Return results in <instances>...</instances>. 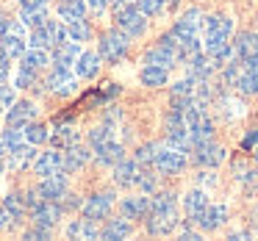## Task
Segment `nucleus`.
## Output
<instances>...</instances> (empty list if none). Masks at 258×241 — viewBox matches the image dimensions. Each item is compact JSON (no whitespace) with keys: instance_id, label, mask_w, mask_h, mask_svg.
Returning a JSON list of instances; mask_svg holds the SVG:
<instances>
[{"instance_id":"37998d69","label":"nucleus","mask_w":258,"mask_h":241,"mask_svg":"<svg viewBox=\"0 0 258 241\" xmlns=\"http://www.w3.org/2000/svg\"><path fill=\"white\" fill-rule=\"evenodd\" d=\"M45 28H47V34H50V42H53V45H61V42H67V25H64V23L47 17V20H45Z\"/></svg>"},{"instance_id":"de8ad7c7","label":"nucleus","mask_w":258,"mask_h":241,"mask_svg":"<svg viewBox=\"0 0 258 241\" xmlns=\"http://www.w3.org/2000/svg\"><path fill=\"white\" fill-rule=\"evenodd\" d=\"M23 238H25V241H47V238H50V227H42V224H36V227L25 230Z\"/></svg>"},{"instance_id":"0eeeda50","label":"nucleus","mask_w":258,"mask_h":241,"mask_svg":"<svg viewBox=\"0 0 258 241\" xmlns=\"http://www.w3.org/2000/svg\"><path fill=\"white\" fill-rule=\"evenodd\" d=\"M153 167H156L161 175H180V172H183V167H186V152L183 150H175V147L167 144V147L158 150V158H156Z\"/></svg>"},{"instance_id":"f3484780","label":"nucleus","mask_w":258,"mask_h":241,"mask_svg":"<svg viewBox=\"0 0 258 241\" xmlns=\"http://www.w3.org/2000/svg\"><path fill=\"white\" fill-rule=\"evenodd\" d=\"M34 172L39 175V178L53 175V172H61V152H58V150L36 152V158H34Z\"/></svg>"},{"instance_id":"7ed1b4c3","label":"nucleus","mask_w":258,"mask_h":241,"mask_svg":"<svg viewBox=\"0 0 258 241\" xmlns=\"http://www.w3.org/2000/svg\"><path fill=\"white\" fill-rule=\"evenodd\" d=\"M145 222H147V233H150V235H169L180 224L178 205H175V208H164V211H150Z\"/></svg>"},{"instance_id":"5701e85b","label":"nucleus","mask_w":258,"mask_h":241,"mask_svg":"<svg viewBox=\"0 0 258 241\" xmlns=\"http://www.w3.org/2000/svg\"><path fill=\"white\" fill-rule=\"evenodd\" d=\"M67 235H70V238L95 241V238H100V230H97V222H92V219L84 216V219H75V222H70Z\"/></svg>"},{"instance_id":"aec40b11","label":"nucleus","mask_w":258,"mask_h":241,"mask_svg":"<svg viewBox=\"0 0 258 241\" xmlns=\"http://www.w3.org/2000/svg\"><path fill=\"white\" fill-rule=\"evenodd\" d=\"M78 56H81L78 42H61V45H53V56H50V61L56 64V67H73Z\"/></svg>"},{"instance_id":"864d4df0","label":"nucleus","mask_w":258,"mask_h":241,"mask_svg":"<svg viewBox=\"0 0 258 241\" xmlns=\"http://www.w3.org/2000/svg\"><path fill=\"white\" fill-rule=\"evenodd\" d=\"M84 3H86V9H92L95 14H103L108 6H111V0H84Z\"/></svg>"},{"instance_id":"603ef678","label":"nucleus","mask_w":258,"mask_h":241,"mask_svg":"<svg viewBox=\"0 0 258 241\" xmlns=\"http://www.w3.org/2000/svg\"><path fill=\"white\" fill-rule=\"evenodd\" d=\"M12 58L6 56V53L0 50V84H6V78H9V72H12Z\"/></svg>"},{"instance_id":"2eb2a0df","label":"nucleus","mask_w":258,"mask_h":241,"mask_svg":"<svg viewBox=\"0 0 258 241\" xmlns=\"http://www.w3.org/2000/svg\"><path fill=\"white\" fill-rule=\"evenodd\" d=\"M125 158V147L119 144L117 139H108L103 141L100 147H95V161L100 164V167H114V164H119Z\"/></svg>"},{"instance_id":"ddd939ff","label":"nucleus","mask_w":258,"mask_h":241,"mask_svg":"<svg viewBox=\"0 0 258 241\" xmlns=\"http://www.w3.org/2000/svg\"><path fill=\"white\" fill-rule=\"evenodd\" d=\"M100 53H92V50H81V56L75 58V75H78V81H92L97 78V72H100Z\"/></svg>"},{"instance_id":"bb28decb","label":"nucleus","mask_w":258,"mask_h":241,"mask_svg":"<svg viewBox=\"0 0 258 241\" xmlns=\"http://www.w3.org/2000/svg\"><path fill=\"white\" fill-rule=\"evenodd\" d=\"M206 205H208V194L203 189H195V191H189V194L183 197V211H186V216H189V222H195V216Z\"/></svg>"},{"instance_id":"cd10ccee","label":"nucleus","mask_w":258,"mask_h":241,"mask_svg":"<svg viewBox=\"0 0 258 241\" xmlns=\"http://www.w3.org/2000/svg\"><path fill=\"white\" fill-rule=\"evenodd\" d=\"M20 61H23V67L39 72L42 67H47V64H50V56H47V50H42V47H28V50L20 56Z\"/></svg>"},{"instance_id":"1a4fd4ad","label":"nucleus","mask_w":258,"mask_h":241,"mask_svg":"<svg viewBox=\"0 0 258 241\" xmlns=\"http://www.w3.org/2000/svg\"><path fill=\"white\" fill-rule=\"evenodd\" d=\"M36 119V103L34 100H14L6 111V125L9 128H25V125Z\"/></svg>"},{"instance_id":"58836bf2","label":"nucleus","mask_w":258,"mask_h":241,"mask_svg":"<svg viewBox=\"0 0 258 241\" xmlns=\"http://www.w3.org/2000/svg\"><path fill=\"white\" fill-rule=\"evenodd\" d=\"M178 205V197L175 191H153L150 197V211H164V208H175Z\"/></svg>"},{"instance_id":"6e6d98bb","label":"nucleus","mask_w":258,"mask_h":241,"mask_svg":"<svg viewBox=\"0 0 258 241\" xmlns=\"http://www.w3.org/2000/svg\"><path fill=\"white\" fill-rule=\"evenodd\" d=\"M197 180H200L203 186H214V183H217V178H214L211 172H200V175H197Z\"/></svg>"},{"instance_id":"4be33fe9","label":"nucleus","mask_w":258,"mask_h":241,"mask_svg":"<svg viewBox=\"0 0 258 241\" xmlns=\"http://www.w3.org/2000/svg\"><path fill=\"white\" fill-rule=\"evenodd\" d=\"M114 183L117 186H136V178H139V164L122 158L119 164H114Z\"/></svg>"},{"instance_id":"20e7f679","label":"nucleus","mask_w":258,"mask_h":241,"mask_svg":"<svg viewBox=\"0 0 258 241\" xmlns=\"http://www.w3.org/2000/svg\"><path fill=\"white\" fill-rule=\"evenodd\" d=\"M95 158V150H92L89 144H81V141H75V144L64 147V155H61V172L64 175H75L81 167H86V164Z\"/></svg>"},{"instance_id":"f8f14e48","label":"nucleus","mask_w":258,"mask_h":241,"mask_svg":"<svg viewBox=\"0 0 258 241\" xmlns=\"http://www.w3.org/2000/svg\"><path fill=\"white\" fill-rule=\"evenodd\" d=\"M191 152H195V164L197 167H219V164L225 161V147L214 144V141H206V144H197L191 147Z\"/></svg>"},{"instance_id":"9d476101","label":"nucleus","mask_w":258,"mask_h":241,"mask_svg":"<svg viewBox=\"0 0 258 241\" xmlns=\"http://www.w3.org/2000/svg\"><path fill=\"white\" fill-rule=\"evenodd\" d=\"M183 64H186V78H191V81H206L217 72V64H214L203 50L195 53V56H189Z\"/></svg>"},{"instance_id":"2f4dec72","label":"nucleus","mask_w":258,"mask_h":241,"mask_svg":"<svg viewBox=\"0 0 258 241\" xmlns=\"http://www.w3.org/2000/svg\"><path fill=\"white\" fill-rule=\"evenodd\" d=\"M34 158H36L34 144H23V147H17V150H12L9 167H14V169H25L28 164H34Z\"/></svg>"},{"instance_id":"680f3d73","label":"nucleus","mask_w":258,"mask_h":241,"mask_svg":"<svg viewBox=\"0 0 258 241\" xmlns=\"http://www.w3.org/2000/svg\"><path fill=\"white\" fill-rule=\"evenodd\" d=\"M6 224H9V213L3 211V205H0V227H6Z\"/></svg>"},{"instance_id":"09e8293b","label":"nucleus","mask_w":258,"mask_h":241,"mask_svg":"<svg viewBox=\"0 0 258 241\" xmlns=\"http://www.w3.org/2000/svg\"><path fill=\"white\" fill-rule=\"evenodd\" d=\"M58 205H61L64 213H67V211H75V208H81V200H78V194H73V191H64V194L58 197Z\"/></svg>"},{"instance_id":"a19ab883","label":"nucleus","mask_w":258,"mask_h":241,"mask_svg":"<svg viewBox=\"0 0 258 241\" xmlns=\"http://www.w3.org/2000/svg\"><path fill=\"white\" fill-rule=\"evenodd\" d=\"M28 45H31V47H42V50H47V47H53V42H50V34H47L45 23H42V25H36V28H31Z\"/></svg>"},{"instance_id":"f03ea898","label":"nucleus","mask_w":258,"mask_h":241,"mask_svg":"<svg viewBox=\"0 0 258 241\" xmlns=\"http://www.w3.org/2000/svg\"><path fill=\"white\" fill-rule=\"evenodd\" d=\"M128 47H131V36L122 34L119 28L108 31V34L100 36V58L108 64H119L125 56H128Z\"/></svg>"},{"instance_id":"7c9ffc66","label":"nucleus","mask_w":258,"mask_h":241,"mask_svg":"<svg viewBox=\"0 0 258 241\" xmlns=\"http://www.w3.org/2000/svg\"><path fill=\"white\" fill-rule=\"evenodd\" d=\"M3 211L9 213V222H20V219L25 216L23 194H6V200H3Z\"/></svg>"},{"instance_id":"393cba45","label":"nucleus","mask_w":258,"mask_h":241,"mask_svg":"<svg viewBox=\"0 0 258 241\" xmlns=\"http://www.w3.org/2000/svg\"><path fill=\"white\" fill-rule=\"evenodd\" d=\"M211 139H214V122L208 117H203V119H197L195 125H189V141H191V147L206 144V141H211Z\"/></svg>"},{"instance_id":"39448f33","label":"nucleus","mask_w":258,"mask_h":241,"mask_svg":"<svg viewBox=\"0 0 258 241\" xmlns=\"http://www.w3.org/2000/svg\"><path fill=\"white\" fill-rule=\"evenodd\" d=\"M114 200H117L114 191H97V194H92L89 200L81 205V211H84V216L92 219V222H103V219H108V211H111Z\"/></svg>"},{"instance_id":"4d7b16f0","label":"nucleus","mask_w":258,"mask_h":241,"mask_svg":"<svg viewBox=\"0 0 258 241\" xmlns=\"http://www.w3.org/2000/svg\"><path fill=\"white\" fill-rule=\"evenodd\" d=\"M9 23H12V20H9L6 14L0 12V39H3V36H6V31H9Z\"/></svg>"},{"instance_id":"9b49d317","label":"nucleus","mask_w":258,"mask_h":241,"mask_svg":"<svg viewBox=\"0 0 258 241\" xmlns=\"http://www.w3.org/2000/svg\"><path fill=\"white\" fill-rule=\"evenodd\" d=\"M195 222L200 224V230L211 233V230L222 227V224L228 222V205H206V208H203V211L195 216Z\"/></svg>"},{"instance_id":"6ab92c4d","label":"nucleus","mask_w":258,"mask_h":241,"mask_svg":"<svg viewBox=\"0 0 258 241\" xmlns=\"http://www.w3.org/2000/svg\"><path fill=\"white\" fill-rule=\"evenodd\" d=\"M131 219H125V216H114V219H108L106 222V227L100 230V238H106V241H122V238H128L131 235Z\"/></svg>"},{"instance_id":"052dcab7","label":"nucleus","mask_w":258,"mask_h":241,"mask_svg":"<svg viewBox=\"0 0 258 241\" xmlns=\"http://www.w3.org/2000/svg\"><path fill=\"white\" fill-rule=\"evenodd\" d=\"M247 67H250V69H255V72H258V53H255V56H250V58H247Z\"/></svg>"},{"instance_id":"ea45409f","label":"nucleus","mask_w":258,"mask_h":241,"mask_svg":"<svg viewBox=\"0 0 258 241\" xmlns=\"http://www.w3.org/2000/svg\"><path fill=\"white\" fill-rule=\"evenodd\" d=\"M0 141L6 144V152H12V150H17V147L28 144V141H25L23 128H6V130H3V136H0Z\"/></svg>"},{"instance_id":"423d86ee","label":"nucleus","mask_w":258,"mask_h":241,"mask_svg":"<svg viewBox=\"0 0 258 241\" xmlns=\"http://www.w3.org/2000/svg\"><path fill=\"white\" fill-rule=\"evenodd\" d=\"M45 86H47V92H53V95H58V97H70L78 89V75L70 72V67H56L47 75Z\"/></svg>"},{"instance_id":"c85d7f7f","label":"nucleus","mask_w":258,"mask_h":241,"mask_svg":"<svg viewBox=\"0 0 258 241\" xmlns=\"http://www.w3.org/2000/svg\"><path fill=\"white\" fill-rule=\"evenodd\" d=\"M167 69L164 67H153V64H145V69H142L139 81L145 86H150V89H158V86H167Z\"/></svg>"},{"instance_id":"bf43d9fd","label":"nucleus","mask_w":258,"mask_h":241,"mask_svg":"<svg viewBox=\"0 0 258 241\" xmlns=\"http://www.w3.org/2000/svg\"><path fill=\"white\" fill-rule=\"evenodd\" d=\"M23 9H31V6H47V0H20Z\"/></svg>"},{"instance_id":"4c0bfd02","label":"nucleus","mask_w":258,"mask_h":241,"mask_svg":"<svg viewBox=\"0 0 258 241\" xmlns=\"http://www.w3.org/2000/svg\"><path fill=\"white\" fill-rule=\"evenodd\" d=\"M92 36V28L86 20H75V23H67V39L73 42H89Z\"/></svg>"},{"instance_id":"13d9d810","label":"nucleus","mask_w":258,"mask_h":241,"mask_svg":"<svg viewBox=\"0 0 258 241\" xmlns=\"http://www.w3.org/2000/svg\"><path fill=\"white\" fill-rule=\"evenodd\" d=\"M180 238H183V241H200V233H197V230H183Z\"/></svg>"},{"instance_id":"e2e57ef3","label":"nucleus","mask_w":258,"mask_h":241,"mask_svg":"<svg viewBox=\"0 0 258 241\" xmlns=\"http://www.w3.org/2000/svg\"><path fill=\"white\" fill-rule=\"evenodd\" d=\"M6 155V144H3V141H0V158Z\"/></svg>"},{"instance_id":"f257e3e1","label":"nucleus","mask_w":258,"mask_h":241,"mask_svg":"<svg viewBox=\"0 0 258 241\" xmlns=\"http://www.w3.org/2000/svg\"><path fill=\"white\" fill-rule=\"evenodd\" d=\"M114 20H117V28L128 34L131 39H136L147 31V17L139 12V6H131V3H119L117 12H114Z\"/></svg>"},{"instance_id":"72a5a7b5","label":"nucleus","mask_w":258,"mask_h":241,"mask_svg":"<svg viewBox=\"0 0 258 241\" xmlns=\"http://www.w3.org/2000/svg\"><path fill=\"white\" fill-rule=\"evenodd\" d=\"M158 150H161V144H156V141H147V144H142L139 150H136L134 161L139 164V167H153L158 158Z\"/></svg>"},{"instance_id":"0e129e2a","label":"nucleus","mask_w":258,"mask_h":241,"mask_svg":"<svg viewBox=\"0 0 258 241\" xmlns=\"http://www.w3.org/2000/svg\"><path fill=\"white\" fill-rule=\"evenodd\" d=\"M252 155H255V164H258V144L252 147Z\"/></svg>"},{"instance_id":"a878e982","label":"nucleus","mask_w":258,"mask_h":241,"mask_svg":"<svg viewBox=\"0 0 258 241\" xmlns=\"http://www.w3.org/2000/svg\"><path fill=\"white\" fill-rule=\"evenodd\" d=\"M58 17L67 23H75V20L86 17V3L84 0H58Z\"/></svg>"},{"instance_id":"8fccbe9b","label":"nucleus","mask_w":258,"mask_h":241,"mask_svg":"<svg viewBox=\"0 0 258 241\" xmlns=\"http://www.w3.org/2000/svg\"><path fill=\"white\" fill-rule=\"evenodd\" d=\"M12 103H14V86L0 84V111H6Z\"/></svg>"},{"instance_id":"79ce46f5","label":"nucleus","mask_w":258,"mask_h":241,"mask_svg":"<svg viewBox=\"0 0 258 241\" xmlns=\"http://www.w3.org/2000/svg\"><path fill=\"white\" fill-rule=\"evenodd\" d=\"M36 75H39V72H34V69H28V67H23V64H20L17 75H14V89H34Z\"/></svg>"},{"instance_id":"dca6fc26","label":"nucleus","mask_w":258,"mask_h":241,"mask_svg":"<svg viewBox=\"0 0 258 241\" xmlns=\"http://www.w3.org/2000/svg\"><path fill=\"white\" fill-rule=\"evenodd\" d=\"M119 211H122L125 219H145L147 213H150V197L147 194H139V197H125L122 202H119Z\"/></svg>"},{"instance_id":"3c124183","label":"nucleus","mask_w":258,"mask_h":241,"mask_svg":"<svg viewBox=\"0 0 258 241\" xmlns=\"http://www.w3.org/2000/svg\"><path fill=\"white\" fill-rule=\"evenodd\" d=\"M23 200H25V211H34V208L42 202V197H39V191H36V189H28L23 194Z\"/></svg>"},{"instance_id":"6e6552de","label":"nucleus","mask_w":258,"mask_h":241,"mask_svg":"<svg viewBox=\"0 0 258 241\" xmlns=\"http://www.w3.org/2000/svg\"><path fill=\"white\" fill-rule=\"evenodd\" d=\"M31 219H34V224H42V227H56L64 219V208L58 205V200H42L31 211Z\"/></svg>"},{"instance_id":"4468645a","label":"nucleus","mask_w":258,"mask_h":241,"mask_svg":"<svg viewBox=\"0 0 258 241\" xmlns=\"http://www.w3.org/2000/svg\"><path fill=\"white\" fill-rule=\"evenodd\" d=\"M42 200H58V197L67 191V175L64 172H53V175H45L42 183L36 186Z\"/></svg>"},{"instance_id":"49530a36","label":"nucleus","mask_w":258,"mask_h":241,"mask_svg":"<svg viewBox=\"0 0 258 241\" xmlns=\"http://www.w3.org/2000/svg\"><path fill=\"white\" fill-rule=\"evenodd\" d=\"M164 0H139V12L145 14V17H158V14L164 12Z\"/></svg>"},{"instance_id":"c03bdc74","label":"nucleus","mask_w":258,"mask_h":241,"mask_svg":"<svg viewBox=\"0 0 258 241\" xmlns=\"http://www.w3.org/2000/svg\"><path fill=\"white\" fill-rule=\"evenodd\" d=\"M136 186H139V189L145 191V194H150V191H156V189H158V175H153L150 169H145V172L139 169V178H136Z\"/></svg>"},{"instance_id":"c9c22d12","label":"nucleus","mask_w":258,"mask_h":241,"mask_svg":"<svg viewBox=\"0 0 258 241\" xmlns=\"http://www.w3.org/2000/svg\"><path fill=\"white\" fill-rule=\"evenodd\" d=\"M50 139L58 147H70L75 141H81V133L75 130V125H61V128H56V133H50Z\"/></svg>"},{"instance_id":"c756f323","label":"nucleus","mask_w":258,"mask_h":241,"mask_svg":"<svg viewBox=\"0 0 258 241\" xmlns=\"http://www.w3.org/2000/svg\"><path fill=\"white\" fill-rule=\"evenodd\" d=\"M23 133H25V141L28 144H42V141H50V128H47L45 122H36V119H31L28 125L23 128Z\"/></svg>"},{"instance_id":"473e14b6","label":"nucleus","mask_w":258,"mask_h":241,"mask_svg":"<svg viewBox=\"0 0 258 241\" xmlns=\"http://www.w3.org/2000/svg\"><path fill=\"white\" fill-rule=\"evenodd\" d=\"M236 89H239V95H258V72L255 69H250L244 64V72H241V78H239V84H236Z\"/></svg>"},{"instance_id":"5fc2aeb1","label":"nucleus","mask_w":258,"mask_h":241,"mask_svg":"<svg viewBox=\"0 0 258 241\" xmlns=\"http://www.w3.org/2000/svg\"><path fill=\"white\" fill-rule=\"evenodd\" d=\"M255 144H258V128H255V130H250V133H247L244 139H241V150H252Z\"/></svg>"},{"instance_id":"412c9836","label":"nucleus","mask_w":258,"mask_h":241,"mask_svg":"<svg viewBox=\"0 0 258 241\" xmlns=\"http://www.w3.org/2000/svg\"><path fill=\"white\" fill-rule=\"evenodd\" d=\"M230 45H233V56L241 58V61H247L250 56H255V53H258V34L244 31V34H239Z\"/></svg>"},{"instance_id":"e433bc0d","label":"nucleus","mask_w":258,"mask_h":241,"mask_svg":"<svg viewBox=\"0 0 258 241\" xmlns=\"http://www.w3.org/2000/svg\"><path fill=\"white\" fill-rule=\"evenodd\" d=\"M219 114H222V119H239L241 114H244V103L233 100V97H219Z\"/></svg>"},{"instance_id":"a18cd8bd","label":"nucleus","mask_w":258,"mask_h":241,"mask_svg":"<svg viewBox=\"0 0 258 241\" xmlns=\"http://www.w3.org/2000/svg\"><path fill=\"white\" fill-rule=\"evenodd\" d=\"M111 125H108V128H106V125H100V128H95V130H92V133H89V139H86V141H89V147H92V150H95V147H100L103 144V141H108V139H114V136H111Z\"/></svg>"},{"instance_id":"b1692460","label":"nucleus","mask_w":258,"mask_h":241,"mask_svg":"<svg viewBox=\"0 0 258 241\" xmlns=\"http://www.w3.org/2000/svg\"><path fill=\"white\" fill-rule=\"evenodd\" d=\"M145 64H153V67L169 69V67H175V64H178V56H175L172 50H167V47L156 45V47H150V50L145 53Z\"/></svg>"},{"instance_id":"a211bd4d","label":"nucleus","mask_w":258,"mask_h":241,"mask_svg":"<svg viewBox=\"0 0 258 241\" xmlns=\"http://www.w3.org/2000/svg\"><path fill=\"white\" fill-rule=\"evenodd\" d=\"M203 31H206V36H214V39H228L230 31H233V20L222 17V14L203 17Z\"/></svg>"},{"instance_id":"f704fd0d","label":"nucleus","mask_w":258,"mask_h":241,"mask_svg":"<svg viewBox=\"0 0 258 241\" xmlns=\"http://www.w3.org/2000/svg\"><path fill=\"white\" fill-rule=\"evenodd\" d=\"M20 20L25 23V28H36L47 20V6H31V9H23L20 12Z\"/></svg>"}]
</instances>
